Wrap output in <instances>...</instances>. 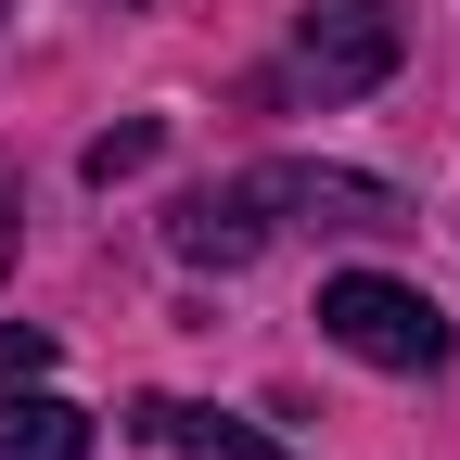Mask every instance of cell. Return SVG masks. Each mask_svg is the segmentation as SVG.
Segmentation results:
<instances>
[{
	"instance_id": "obj_6",
	"label": "cell",
	"mask_w": 460,
	"mask_h": 460,
	"mask_svg": "<svg viewBox=\"0 0 460 460\" xmlns=\"http://www.w3.org/2000/svg\"><path fill=\"white\" fill-rule=\"evenodd\" d=\"M166 447H180V460H295V447H269L256 422H217V410H180Z\"/></svg>"
},
{
	"instance_id": "obj_5",
	"label": "cell",
	"mask_w": 460,
	"mask_h": 460,
	"mask_svg": "<svg viewBox=\"0 0 460 460\" xmlns=\"http://www.w3.org/2000/svg\"><path fill=\"white\" fill-rule=\"evenodd\" d=\"M0 460H90V410H65L51 384H0Z\"/></svg>"
},
{
	"instance_id": "obj_9",
	"label": "cell",
	"mask_w": 460,
	"mask_h": 460,
	"mask_svg": "<svg viewBox=\"0 0 460 460\" xmlns=\"http://www.w3.org/2000/svg\"><path fill=\"white\" fill-rule=\"evenodd\" d=\"M0 269H13V180H0Z\"/></svg>"
},
{
	"instance_id": "obj_3",
	"label": "cell",
	"mask_w": 460,
	"mask_h": 460,
	"mask_svg": "<svg viewBox=\"0 0 460 460\" xmlns=\"http://www.w3.org/2000/svg\"><path fill=\"white\" fill-rule=\"evenodd\" d=\"M243 192H256V205H295V217H320V230H396V217H410L384 180H345V166H256Z\"/></svg>"
},
{
	"instance_id": "obj_2",
	"label": "cell",
	"mask_w": 460,
	"mask_h": 460,
	"mask_svg": "<svg viewBox=\"0 0 460 460\" xmlns=\"http://www.w3.org/2000/svg\"><path fill=\"white\" fill-rule=\"evenodd\" d=\"M396 51H410V13L396 0H295V90L358 102V90L396 77Z\"/></svg>"
},
{
	"instance_id": "obj_8",
	"label": "cell",
	"mask_w": 460,
	"mask_h": 460,
	"mask_svg": "<svg viewBox=\"0 0 460 460\" xmlns=\"http://www.w3.org/2000/svg\"><path fill=\"white\" fill-rule=\"evenodd\" d=\"M51 371V332H26V320H0V384H39Z\"/></svg>"
},
{
	"instance_id": "obj_1",
	"label": "cell",
	"mask_w": 460,
	"mask_h": 460,
	"mask_svg": "<svg viewBox=\"0 0 460 460\" xmlns=\"http://www.w3.org/2000/svg\"><path fill=\"white\" fill-rule=\"evenodd\" d=\"M320 332L345 345V358H371V371H447V307L422 295V281H384V269L320 281Z\"/></svg>"
},
{
	"instance_id": "obj_4",
	"label": "cell",
	"mask_w": 460,
	"mask_h": 460,
	"mask_svg": "<svg viewBox=\"0 0 460 460\" xmlns=\"http://www.w3.org/2000/svg\"><path fill=\"white\" fill-rule=\"evenodd\" d=\"M166 243H180L192 269H243L256 243H269V217H256V192L230 180V192H180V217H166Z\"/></svg>"
},
{
	"instance_id": "obj_7",
	"label": "cell",
	"mask_w": 460,
	"mask_h": 460,
	"mask_svg": "<svg viewBox=\"0 0 460 460\" xmlns=\"http://www.w3.org/2000/svg\"><path fill=\"white\" fill-rule=\"evenodd\" d=\"M154 141H166L154 115H128V128H102V141H90V180L115 192V180H128V166H154Z\"/></svg>"
}]
</instances>
